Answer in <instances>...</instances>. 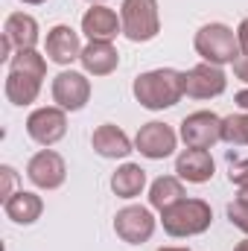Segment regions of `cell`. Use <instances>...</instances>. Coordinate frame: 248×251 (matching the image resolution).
I'll return each mask as SVG.
<instances>
[{
	"instance_id": "6da1fadb",
	"label": "cell",
	"mask_w": 248,
	"mask_h": 251,
	"mask_svg": "<svg viewBox=\"0 0 248 251\" xmlns=\"http://www.w3.org/2000/svg\"><path fill=\"white\" fill-rule=\"evenodd\" d=\"M47 76V62L41 53L35 50H18L9 62V73H6V85L3 94L12 105H29L38 100L41 94V82Z\"/></svg>"
},
{
	"instance_id": "7a4b0ae2",
	"label": "cell",
	"mask_w": 248,
	"mask_h": 251,
	"mask_svg": "<svg viewBox=\"0 0 248 251\" xmlns=\"http://www.w3.org/2000/svg\"><path fill=\"white\" fill-rule=\"evenodd\" d=\"M134 100L149 108V111H164L173 108L181 97H184V73L173 70V67H158V70H146L134 79L131 85Z\"/></svg>"
},
{
	"instance_id": "3957f363",
	"label": "cell",
	"mask_w": 248,
	"mask_h": 251,
	"mask_svg": "<svg viewBox=\"0 0 248 251\" xmlns=\"http://www.w3.org/2000/svg\"><path fill=\"white\" fill-rule=\"evenodd\" d=\"M213 222V210L204 199H181L173 207L161 210V225L170 237L184 240V237H198L210 228Z\"/></svg>"
},
{
	"instance_id": "277c9868",
	"label": "cell",
	"mask_w": 248,
	"mask_h": 251,
	"mask_svg": "<svg viewBox=\"0 0 248 251\" xmlns=\"http://www.w3.org/2000/svg\"><path fill=\"white\" fill-rule=\"evenodd\" d=\"M196 53L204 59L207 64H234L240 59V38L231 26L225 24H204L198 32H196V41H193Z\"/></svg>"
},
{
	"instance_id": "5b68a950",
	"label": "cell",
	"mask_w": 248,
	"mask_h": 251,
	"mask_svg": "<svg viewBox=\"0 0 248 251\" xmlns=\"http://www.w3.org/2000/svg\"><path fill=\"white\" fill-rule=\"evenodd\" d=\"M120 21H123V35L128 41H134V44L152 41L161 32L158 0H123Z\"/></svg>"
},
{
	"instance_id": "8992f818",
	"label": "cell",
	"mask_w": 248,
	"mask_h": 251,
	"mask_svg": "<svg viewBox=\"0 0 248 251\" xmlns=\"http://www.w3.org/2000/svg\"><path fill=\"white\" fill-rule=\"evenodd\" d=\"M67 131V111L59 105H44L35 108L26 117V134L38 143V146H53L59 143Z\"/></svg>"
},
{
	"instance_id": "52a82bcc",
	"label": "cell",
	"mask_w": 248,
	"mask_h": 251,
	"mask_svg": "<svg viewBox=\"0 0 248 251\" xmlns=\"http://www.w3.org/2000/svg\"><path fill=\"white\" fill-rule=\"evenodd\" d=\"M155 216H152V210L149 207H143V204H128L123 210H117V216H114V231H117V237L128 243V246H140V243H146L152 234H155Z\"/></svg>"
},
{
	"instance_id": "ba28073f",
	"label": "cell",
	"mask_w": 248,
	"mask_h": 251,
	"mask_svg": "<svg viewBox=\"0 0 248 251\" xmlns=\"http://www.w3.org/2000/svg\"><path fill=\"white\" fill-rule=\"evenodd\" d=\"M175 146H178V134L173 131V126L158 123V120L140 126V131H137V137H134V149H137L143 158H149V161H164V158H170V155L175 152Z\"/></svg>"
},
{
	"instance_id": "9c48e42d",
	"label": "cell",
	"mask_w": 248,
	"mask_h": 251,
	"mask_svg": "<svg viewBox=\"0 0 248 251\" xmlns=\"http://www.w3.org/2000/svg\"><path fill=\"white\" fill-rule=\"evenodd\" d=\"M53 102L64 108V111H82L91 100V82L85 73L79 70H62L56 79H53Z\"/></svg>"
},
{
	"instance_id": "30bf717a",
	"label": "cell",
	"mask_w": 248,
	"mask_h": 251,
	"mask_svg": "<svg viewBox=\"0 0 248 251\" xmlns=\"http://www.w3.org/2000/svg\"><path fill=\"white\" fill-rule=\"evenodd\" d=\"M26 178L38 190H59L67 178V164L59 152L53 149H41L29 158L26 164Z\"/></svg>"
},
{
	"instance_id": "8fae6325",
	"label": "cell",
	"mask_w": 248,
	"mask_h": 251,
	"mask_svg": "<svg viewBox=\"0 0 248 251\" xmlns=\"http://www.w3.org/2000/svg\"><path fill=\"white\" fill-rule=\"evenodd\" d=\"M181 140L193 149H210L222 140V117L213 111H193L181 120Z\"/></svg>"
},
{
	"instance_id": "7c38bea8",
	"label": "cell",
	"mask_w": 248,
	"mask_h": 251,
	"mask_svg": "<svg viewBox=\"0 0 248 251\" xmlns=\"http://www.w3.org/2000/svg\"><path fill=\"white\" fill-rule=\"evenodd\" d=\"M225 88H228V76L216 64L201 62L184 73V94L193 100H213V97L225 94Z\"/></svg>"
},
{
	"instance_id": "4fadbf2b",
	"label": "cell",
	"mask_w": 248,
	"mask_h": 251,
	"mask_svg": "<svg viewBox=\"0 0 248 251\" xmlns=\"http://www.w3.org/2000/svg\"><path fill=\"white\" fill-rule=\"evenodd\" d=\"M82 41H79V32L73 29V26H67V24H59V26H53L50 32H47V41H44V53H47V59L56 64H73L76 59H82Z\"/></svg>"
},
{
	"instance_id": "5bb4252c",
	"label": "cell",
	"mask_w": 248,
	"mask_h": 251,
	"mask_svg": "<svg viewBox=\"0 0 248 251\" xmlns=\"http://www.w3.org/2000/svg\"><path fill=\"white\" fill-rule=\"evenodd\" d=\"M82 32H85L91 41H114L117 32H123V21L117 18L114 9L97 3V6H91V9L82 15Z\"/></svg>"
},
{
	"instance_id": "9a60e30c",
	"label": "cell",
	"mask_w": 248,
	"mask_h": 251,
	"mask_svg": "<svg viewBox=\"0 0 248 251\" xmlns=\"http://www.w3.org/2000/svg\"><path fill=\"white\" fill-rule=\"evenodd\" d=\"M175 173H178V178L187 181V184H204V181L213 178L216 164H213V158H210L207 149H193V146H187L184 152L175 158Z\"/></svg>"
},
{
	"instance_id": "2e32d148",
	"label": "cell",
	"mask_w": 248,
	"mask_h": 251,
	"mask_svg": "<svg viewBox=\"0 0 248 251\" xmlns=\"http://www.w3.org/2000/svg\"><path fill=\"white\" fill-rule=\"evenodd\" d=\"M3 38L15 50H35L38 44V21L24 12H12L3 24Z\"/></svg>"
},
{
	"instance_id": "e0dca14e",
	"label": "cell",
	"mask_w": 248,
	"mask_h": 251,
	"mask_svg": "<svg viewBox=\"0 0 248 251\" xmlns=\"http://www.w3.org/2000/svg\"><path fill=\"white\" fill-rule=\"evenodd\" d=\"M79 62L85 67V73H91V76H108V73L117 70L120 53H117V47L111 41H91L82 50V59Z\"/></svg>"
},
{
	"instance_id": "ac0fdd59",
	"label": "cell",
	"mask_w": 248,
	"mask_h": 251,
	"mask_svg": "<svg viewBox=\"0 0 248 251\" xmlns=\"http://www.w3.org/2000/svg\"><path fill=\"white\" fill-rule=\"evenodd\" d=\"M91 146L97 155L102 158H125L131 152V140L123 128H117L114 123H102L94 128V137H91Z\"/></svg>"
},
{
	"instance_id": "d6986e66",
	"label": "cell",
	"mask_w": 248,
	"mask_h": 251,
	"mask_svg": "<svg viewBox=\"0 0 248 251\" xmlns=\"http://www.w3.org/2000/svg\"><path fill=\"white\" fill-rule=\"evenodd\" d=\"M3 213H6L12 222H18V225H32L35 219H41L44 201H41V196H35V193L18 190V193H12V196L3 201Z\"/></svg>"
},
{
	"instance_id": "ffe728a7",
	"label": "cell",
	"mask_w": 248,
	"mask_h": 251,
	"mask_svg": "<svg viewBox=\"0 0 248 251\" xmlns=\"http://www.w3.org/2000/svg\"><path fill=\"white\" fill-rule=\"evenodd\" d=\"M143 187H146V170L140 164H123L111 176V190L120 199H134L143 193Z\"/></svg>"
},
{
	"instance_id": "44dd1931",
	"label": "cell",
	"mask_w": 248,
	"mask_h": 251,
	"mask_svg": "<svg viewBox=\"0 0 248 251\" xmlns=\"http://www.w3.org/2000/svg\"><path fill=\"white\" fill-rule=\"evenodd\" d=\"M181 199H184V184H181L178 176H161L149 187V204L155 210H167V207H173Z\"/></svg>"
},
{
	"instance_id": "7402d4cb",
	"label": "cell",
	"mask_w": 248,
	"mask_h": 251,
	"mask_svg": "<svg viewBox=\"0 0 248 251\" xmlns=\"http://www.w3.org/2000/svg\"><path fill=\"white\" fill-rule=\"evenodd\" d=\"M222 140L231 146H248V114H231L222 120Z\"/></svg>"
},
{
	"instance_id": "603a6c76",
	"label": "cell",
	"mask_w": 248,
	"mask_h": 251,
	"mask_svg": "<svg viewBox=\"0 0 248 251\" xmlns=\"http://www.w3.org/2000/svg\"><path fill=\"white\" fill-rule=\"evenodd\" d=\"M228 219H231L234 228H240L243 234H248V201L234 199V201L228 204Z\"/></svg>"
},
{
	"instance_id": "cb8c5ba5",
	"label": "cell",
	"mask_w": 248,
	"mask_h": 251,
	"mask_svg": "<svg viewBox=\"0 0 248 251\" xmlns=\"http://www.w3.org/2000/svg\"><path fill=\"white\" fill-rule=\"evenodd\" d=\"M228 178H231V184H237V187L248 184V158H231V164H228Z\"/></svg>"
},
{
	"instance_id": "d4e9b609",
	"label": "cell",
	"mask_w": 248,
	"mask_h": 251,
	"mask_svg": "<svg viewBox=\"0 0 248 251\" xmlns=\"http://www.w3.org/2000/svg\"><path fill=\"white\" fill-rule=\"evenodd\" d=\"M15 181H18V173L12 170V167H0V196H3V201L12 196V187H15Z\"/></svg>"
},
{
	"instance_id": "484cf974",
	"label": "cell",
	"mask_w": 248,
	"mask_h": 251,
	"mask_svg": "<svg viewBox=\"0 0 248 251\" xmlns=\"http://www.w3.org/2000/svg\"><path fill=\"white\" fill-rule=\"evenodd\" d=\"M237 38H240V56L248 59V18H243V24L237 26Z\"/></svg>"
},
{
	"instance_id": "4316f807",
	"label": "cell",
	"mask_w": 248,
	"mask_h": 251,
	"mask_svg": "<svg viewBox=\"0 0 248 251\" xmlns=\"http://www.w3.org/2000/svg\"><path fill=\"white\" fill-rule=\"evenodd\" d=\"M234 76H237L240 82H246V85H248V59H246V56H240V59L234 62Z\"/></svg>"
},
{
	"instance_id": "83f0119b",
	"label": "cell",
	"mask_w": 248,
	"mask_h": 251,
	"mask_svg": "<svg viewBox=\"0 0 248 251\" xmlns=\"http://www.w3.org/2000/svg\"><path fill=\"white\" fill-rule=\"evenodd\" d=\"M234 102H237V105H240V108H243V111L248 114V88H243V91H237Z\"/></svg>"
},
{
	"instance_id": "f1b7e54d",
	"label": "cell",
	"mask_w": 248,
	"mask_h": 251,
	"mask_svg": "<svg viewBox=\"0 0 248 251\" xmlns=\"http://www.w3.org/2000/svg\"><path fill=\"white\" fill-rule=\"evenodd\" d=\"M237 199H243V201H248V184H243V187H240V193H237Z\"/></svg>"
},
{
	"instance_id": "f546056e",
	"label": "cell",
	"mask_w": 248,
	"mask_h": 251,
	"mask_svg": "<svg viewBox=\"0 0 248 251\" xmlns=\"http://www.w3.org/2000/svg\"><path fill=\"white\" fill-rule=\"evenodd\" d=\"M234 251H248V240H243V243H237V246H234Z\"/></svg>"
},
{
	"instance_id": "4dcf8cb0",
	"label": "cell",
	"mask_w": 248,
	"mask_h": 251,
	"mask_svg": "<svg viewBox=\"0 0 248 251\" xmlns=\"http://www.w3.org/2000/svg\"><path fill=\"white\" fill-rule=\"evenodd\" d=\"M21 3H29V6H41V3H47V0H21Z\"/></svg>"
},
{
	"instance_id": "1f68e13d",
	"label": "cell",
	"mask_w": 248,
	"mask_h": 251,
	"mask_svg": "<svg viewBox=\"0 0 248 251\" xmlns=\"http://www.w3.org/2000/svg\"><path fill=\"white\" fill-rule=\"evenodd\" d=\"M158 251H190V249H175V246H167V249H158Z\"/></svg>"
},
{
	"instance_id": "d6a6232c",
	"label": "cell",
	"mask_w": 248,
	"mask_h": 251,
	"mask_svg": "<svg viewBox=\"0 0 248 251\" xmlns=\"http://www.w3.org/2000/svg\"><path fill=\"white\" fill-rule=\"evenodd\" d=\"M88 3H91V6H97V3H102V0H88Z\"/></svg>"
}]
</instances>
